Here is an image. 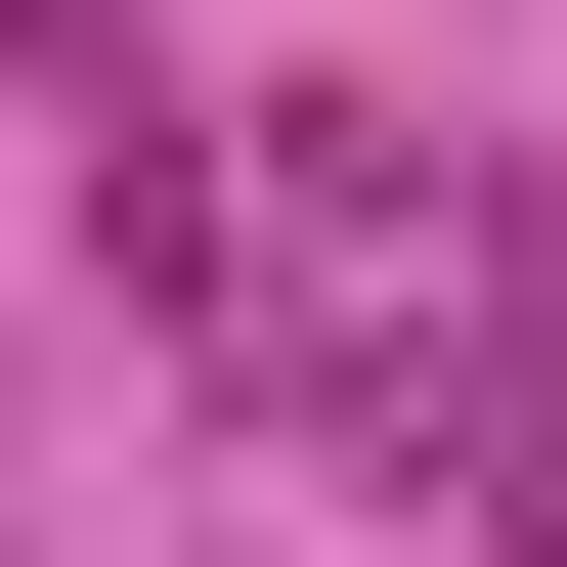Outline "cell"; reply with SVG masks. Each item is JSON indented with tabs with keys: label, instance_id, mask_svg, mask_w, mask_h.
<instances>
[{
	"label": "cell",
	"instance_id": "1",
	"mask_svg": "<svg viewBox=\"0 0 567 567\" xmlns=\"http://www.w3.org/2000/svg\"><path fill=\"white\" fill-rule=\"evenodd\" d=\"M436 481H481V567H567V218H481V350H436Z\"/></svg>",
	"mask_w": 567,
	"mask_h": 567
}]
</instances>
